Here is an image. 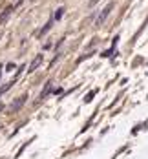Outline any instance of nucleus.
Returning a JSON list of instances; mask_svg holds the SVG:
<instances>
[{
	"label": "nucleus",
	"mask_w": 148,
	"mask_h": 159,
	"mask_svg": "<svg viewBox=\"0 0 148 159\" xmlns=\"http://www.w3.org/2000/svg\"><path fill=\"white\" fill-rule=\"evenodd\" d=\"M112 9H113V2H110V4H108V6H106L104 9H103V13L97 17V24H103V22L106 20V17H108V15L112 13Z\"/></svg>",
	"instance_id": "nucleus-1"
},
{
	"label": "nucleus",
	"mask_w": 148,
	"mask_h": 159,
	"mask_svg": "<svg viewBox=\"0 0 148 159\" xmlns=\"http://www.w3.org/2000/svg\"><path fill=\"white\" fill-rule=\"evenodd\" d=\"M13 9H15V8H11V6H9V8H6V9L2 11V15H0V24H4V22L9 18V15L13 13Z\"/></svg>",
	"instance_id": "nucleus-2"
},
{
	"label": "nucleus",
	"mask_w": 148,
	"mask_h": 159,
	"mask_svg": "<svg viewBox=\"0 0 148 159\" xmlns=\"http://www.w3.org/2000/svg\"><path fill=\"white\" fill-rule=\"evenodd\" d=\"M40 62H42V55H37V57H35V60L31 62V66L28 68V72H29V73H31V72H35L37 68H39V64H40Z\"/></svg>",
	"instance_id": "nucleus-3"
},
{
	"label": "nucleus",
	"mask_w": 148,
	"mask_h": 159,
	"mask_svg": "<svg viewBox=\"0 0 148 159\" xmlns=\"http://www.w3.org/2000/svg\"><path fill=\"white\" fill-rule=\"evenodd\" d=\"M49 92H51V81H49V82H46V88H44V92L40 93V99H46Z\"/></svg>",
	"instance_id": "nucleus-4"
},
{
	"label": "nucleus",
	"mask_w": 148,
	"mask_h": 159,
	"mask_svg": "<svg viewBox=\"0 0 148 159\" xmlns=\"http://www.w3.org/2000/svg\"><path fill=\"white\" fill-rule=\"evenodd\" d=\"M24 101H26V95H22V97H20V99H18V101L11 106V108H13V112H15V110H18V108L22 106V102H24Z\"/></svg>",
	"instance_id": "nucleus-5"
},
{
	"label": "nucleus",
	"mask_w": 148,
	"mask_h": 159,
	"mask_svg": "<svg viewBox=\"0 0 148 159\" xmlns=\"http://www.w3.org/2000/svg\"><path fill=\"white\" fill-rule=\"evenodd\" d=\"M11 86H13V81H11V82H8V84H4L2 88H0V95H2V93H6V92H8V90H9Z\"/></svg>",
	"instance_id": "nucleus-6"
},
{
	"label": "nucleus",
	"mask_w": 148,
	"mask_h": 159,
	"mask_svg": "<svg viewBox=\"0 0 148 159\" xmlns=\"http://www.w3.org/2000/svg\"><path fill=\"white\" fill-rule=\"evenodd\" d=\"M51 24H53V18H51V20H49V22H48V24H46V26L42 28V31H40V35H44L46 31H49V28H51Z\"/></svg>",
	"instance_id": "nucleus-7"
},
{
	"label": "nucleus",
	"mask_w": 148,
	"mask_h": 159,
	"mask_svg": "<svg viewBox=\"0 0 148 159\" xmlns=\"http://www.w3.org/2000/svg\"><path fill=\"white\" fill-rule=\"evenodd\" d=\"M62 15H64V8H59V11L53 15V20H55V18H57V20H59V18H62Z\"/></svg>",
	"instance_id": "nucleus-8"
},
{
	"label": "nucleus",
	"mask_w": 148,
	"mask_h": 159,
	"mask_svg": "<svg viewBox=\"0 0 148 159\" xmlns=\"http://www.w3.org/2000/svg\"><path fill=\"white\" fill-rule=\"evenodd\" d=\"M93 95H95V90H93V92H91V93H90V95H88V97H86V99H84V101H86V102H90V101H91V99H93Z\"/></svg>",
	"instance_id": "nucleus-9"
},
{
	"label": "nucleus",
	"mask_w": 148,
	"mask_h": 159,
	"mask_svg": "<svg viewBox=\"0 0 148 159\" xmlns=\"http://www.w3.org/2000/svg\"><path fill=\"white\" fill-rule=\"evenodd\" d=\"M97 2H99V0H90V8H93V6H95Z\"/></svg>",
	"instance_id": "nucleus-10"
},
{
	"label": "nucleus",
	"mask_w": 148,
	"mask_h": 159,
	"mask_svg": "<svg viewBox=\"0 0 148 159\" xmlns=\"http://www.w3.org/2000/svg\"><path fill=\"white\" fill-rule=\"evenodd\" d=\"M0 77H2V66H0Z\"/></svg>",
	"instance_id": "nucleus-11"
},
{
	"label": "nucleus",
	"mask_w": 148,
	"mask_h": 159,
	"mask_svg": "<svg viewBox=\"0 0 148 159\" xmlns=\"http://www.w3.org/2000/svg\"><path fill=\"white\" fill-rule=\"evenodd\" d=\"M0 128H2V124H0Z\"/></svg>",
	"instance_id": "nucleus-12"
}]
</instances>
